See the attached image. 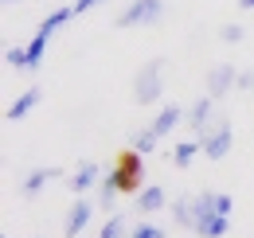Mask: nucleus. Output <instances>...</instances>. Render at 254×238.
I'll return each instance as SVG.
<instances>
[{"mask_svg": "<svg viewBox=\"0 0 254 238\" xmlns=\"http://www.w3.org/2000/svg\"><path fill=\"white\" fill-rule=\"evenodd\" d=\"M4 4H20V0H4Z\"/></svg>", "mask_w": 254, "mask_h": 238, "instance_id": "26", "label": "nucleus"}, {"mask_svg": "<svg viewBox=\"0 0 254 238\" xmlns=\"http://www.w3.org/2000/svg\"><path fill=\"white\" fill-rule=\"evenodd\" d=\"M164 16V0H129L126 8L118 12V28H149Z\"/></svg>", "mask_w": 254, "mask_h": 238, "instance_id": "3", "label": "nucleus"}, {"mask_svg": "<svg viewBox=\"0 0 254 238\" xmlns=\"http://www.w3.org/2000/svg\"><path fill=\"white\" fill-rule=\"evenodd\" d=\"M172 223L180 231H195V195H176L172 199Z\"/></svg>", "mask_w": 254, "mask_h": 238, "instance_id": "13", "label": "nucleus"}, {"mask_svg": "<svg viewBox=\"0 0 254 238\" xmlns=\"http://www.w3.org/2000/svg\"><path fill=\"white\" fill-rule=\"evenodd\" d=\"M184 118H188V110H184V106H176V102H168V106H160V110H157V118H153L149 129H153L157 137H168V133H172Z\"/></svg>", "mask_w": 254, "mask_h": 238, "instance_id": "9", "label": "nucleus"}, {"mask_svg": "<svg viewBox=\"0 0 254 238\" xmlns=\"http://www.w3.org/2000/svg\"><path fill=\"white\" fill-rule=\"evenodd\" d=\"M47 43H51V35H43V31H35L32 39H28V62H32V70L43 66V51H47Z\"/></svg>", "mask_w": 254, "mask_h": 238, "instance_id": "15", "label": "nucleus"}, {"mask_svg": "<svg viewBox=\"0 0 254 238\" xmlns=\"http://www.w3.org/2000/svg\"><path fill=\"white\" fill-rule=\"evenodd\" d=\"M129 238H168V231H164V227H157V223H137Z\"/></svg>", "mask_w": 254, "mask_h": 238, "instance_id": "21", "label": "nucleus"}, {"mask_svg": "<svg viewBox=\"0 0 254 238\" xmlns=\"http://www.w3.org/2000/svg\"><path fill=\"white\" fill-rule=\"evenodd\" d=\"M243 35H247V31L239 28V24H223V28H219V39H223V43H243Z\"/></svg>", "mask_w": 254, "mask_h": 238, "instance_id": "22", "label": "nucleus"}, {"mask_svg": "<svg viewBox=\"0 0 254 238\" xmlns=\"http://www.w3.org/2000/svg\"><path fill=\"white\" fill-rule=\"evenodd\" d=\"M199 145H203V156H207V160H227V152L235 149V129H231V118L219 114L215 125L203 133V141H199Z\"/></svg>", "mask_w": 254, "mask_h": 238, "instance_id": "4", "label": "nucleus"}, {"mask_svg": "<svg viewBox=\"0 0 254 238\" xmlns=\"http://www.w3.org/2000/svg\"><path fill=\"white\" fill-rule=\"evenodd\" d=\"M129 223H126V215H106V223H102V231H98V238H126L129 231H126Z\"/></svg>", "mask_w": 254, "mask_h": 238, "instance_id": "17", "label": "nucleus"}, {"mask_svg": "<svg viewBox=\"0 0 254 238\" xmlns=\"http://www.w3.org/2000/svg\"><path fill=\"white\" fill-rule=\"evenodd\" d=\"M164 94V59H149L133 78V102L137 106H157Z\"/></svg>", "mask_w": 254, "mask_h": 238, "instance_id": "2", "label": "nucleus"}, {"mask_svg": "<svg viewBox=\"0 0 254 238\" xmlns=\"http://www.w3.org/2000/svg\"><path fill=\"white\" fill-rule=\"evenodd\" d=\"M133 207H137V215H157V211L168 207V195H164V187H157V183H149L137 199H133Z\"/></svg>", "mask_w": 254, "mask_h": 238, "instance_id": "11", "label": "nucleus"}, {"mask_svg": "<svg viewBox=\"0 0 254 238\" xmlns=\"http://www.w3.org/2000/svg\"><path fill=\"white\" fill-rule=\"evenodd\" d=\"M4 62L16 66V70H32V62H28V43H24V47H20V43L8 47V51H4Z\"/></svg>", "mask_w": 254, "mask_h": 238, "instance_id": "20", "label": "nucleus"}, {"mask_svg": "<svg viewBox=\"0 0 254 238\" xmlns=\"http://www.w3.org/2000/svg\"><path fill=\"white\" fill-rule=\"evenodd\" d=\"M110 179L118 191H129V195H141L145 191V160L137 149H126L118 152V164L110 168Z\"/></svg>", "mask_w": 254, "mask_h": 238, "instance_id": "1", "label": "nucleus"}, {"mask_svg": "<svg viewBox=\"0 0 254 238\" xmlns=\"http://www.w3.org/2000/svg\"><path fill=\"white\" fill-rule=\"evenodd\" d=\"M70 16H74V8H70V4H63V8H55L51 16H43V24H39L35 31H43V35H55V31H59L66 20H70Z\"/></svg>", "mask_w": 254, "mask_h": 238, "instance_id": "14", "label": "nucleus"}, {"mask_svg": "<svg viewBox=\"0 0 254 238\" xmlns=\"http://www.w3.org/2000/svg\"><path fill=\"white\" fill-rule=\"evenodd\" d=\"M215 118H219V110H215V98H207V94H203V98H195V102L188 106L184 129H188L195 141H203V133H207V129L215 125Z\"/></svg>", "mask_w": 254, "mask_h": 238, "instance_id": "5", "label": "nucleus"}, {"mask_svg": "<svg viewBox=\"0 0 254 238\" xmlns=\"http://www.w3.org/2000/svg\"><path fill=\"white\" fill-rule=\"evenodd\" d=\"M94 4H102V0H74V4H70V8H74V16H82V12H90V8H94Z\"/></svg>", "mask_w": 254, "mask_h": 238, "instance_id": "24", "label": "nucleus"}, {"mask_svg": "<svg viewBox=\"0 0 254 238\" xmlns=\"http://www.w3.org/2000/svg\"><path fill=\"white\" fill-rule=\"evenodd\" d=\"M231 90H239V70L231 66V62H215L211 70H207V78H203V94L207 98H227Z\"/></svg>", "mask_w": 254, "mask_h": 238, "instance_id": "6", "label": "nucleus"}, {"mask_svg": "<svg viewBox=\"0 0 254 238\" xmlns=\"http://www.w3.org/2000/svg\"><path fill=\"white\" fill-rule=\"evenodd\" d=\"M98 179H102L98 160H82V164L70 172V191H74V195H86L90 187H98Z\"/></svg>", "mask_w": 254, "mask_h": 238, "instance_id": "10", "label": "nucleus"}, {"mask_svg": "<svg viewBox=\"0 0 254 238\" xmlns=\"http://www.w3.org/2000/svg\"><path fill=\"white\" fill-rule=\"evenodd\" d=\"M63 176V168H32L28 176H24V199H35L51 179H59Z\"/></svg>", "mask_w": 254, "mask_h": 238, "instance_id": "12", "label": "nucleus"}, {"mask_svg": "<svg viewBox=\"0 0 254 238\" xmlns=\"http://www.w3.org/2000/svg\"><path fill=\"white\" fill-rule=\"evenodd\" d=\"M90 215H94V203H90L86 195H74V203H70V211H66V223H63V238H78L82 231H86Z\"/></svg>", "mask_w": 254, "mask_h": 238, "instance_id": "7", "label": "nucleus"}, {"mask_svg": "<svg viewBox=\"0 0 254 238\" xmlns=\"http://www.w3.org/2000/svg\"><path fill=\"white\" fill-rule=\"evenodd\" d=\"M0 238H8V235H0Z\"/></svg>", "mask_w": 254, "mask_h": 238, "instance_id": "27", "label": "nucleus"}, {"mask_svg": "<svg viewBox=\"0 0 254 238\" xmlns=\"http://www.w3.org/2000/svg\"><path fill=\"white\" fill-rule=\"evenodd\" d=\"M239 8H247V12H254V0H239Z\"/></svg>", "mask_w": 254, "mask_h": 238, "instance_id": "25", "label": "nucleus"}, {"mask_svg": "<svg viewBox=\"0 0 254 238\" xmlns=\"http://www.w3.org/2000/svg\"><path fill=\"white\" fill-rule=\"evenodd\" d=\"M239 90H251L254 94V70H239Z\"/></svg>", "mask_w": 254, "mask_h": 238, "instance_id": "23", "label": "nucleus"}, {"mask_svg": "<svg viewBox=\"0 0 254 238\" xmlns=\"http://www.w3.org/2000/svg\"><path fill=\"white\" fill-rule=\"evenodd\" d=\"M114 203H118V187H114L110 176H102L98 179V207L106 211V215H114Z\"/></svg>", "mask_w": 254, "mask_h": 238, "instance_id": "16", "label": "nucleus"}, {"mask_svg": "<svg viewBox=\"0 0 254 238\" xmlns=\"http://www.w3.org/2000/svg\"><path fill=\"white\" fill-rule=\"evenodd\" d=\"M195 152H203V145H199L195 137H191V141H180V145H176V152H172V164H176V168H188Z\"/></svg>", "mask_w": 254, "mask_h": 238, "instance_id": "18", "label": "nucleus"}, {"mask_svg": "<svg viewBox=\"0 0 254 238\" xmlns=\"http://www.w3.org/2000/svg\"><path fill=\"white\" fill-rule=\"evenodd\" d=\"M39 102H43V86H28L20 98H16V102H12V106H8L4 121H12V125H16V121H24V118L35 110V106H39Z\"/></svg>", "mask_w": 254, "mask_h": 238, "instance_id": "8", "label": "nucleus"}, {"mask_svg": "<svg viewBox=\"0 0 254 238\" xmlns=\"http://www.w3.org/2000/svg\"><path fill=\"white\" fill-rule=\"evenodd\" d=\"M157 145H160V137L153 133V129H141V133H133V137H129V149H137L141 156H149Z\"/></svg>", "mask_w": 254, "mask_h": 238, "instance_id": "19", "label": "nucleus"}]
</instances>
